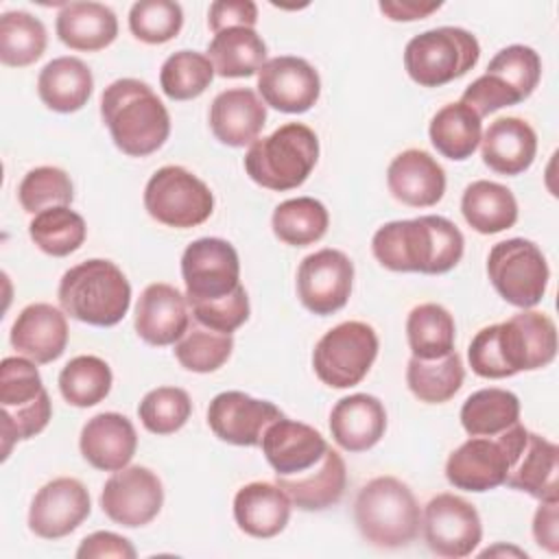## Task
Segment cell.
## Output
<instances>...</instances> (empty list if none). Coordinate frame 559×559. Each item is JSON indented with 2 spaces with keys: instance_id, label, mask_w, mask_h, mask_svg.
I'll use <instances>...</instances> for the list:
<instances>
[{
  "instance_id": "cell-53",
  "label": "cell",
  "mask_w": 559,
  "mask_h": 559,
  "mask_svg": "<svg viewBox=\"0 0 559 559\" xmlns=\"http://www.w3.org/2000/svg\"><path fill=\"white\" fill-rule=\"evenodd\" d=\"M559 500H542L533 518V537L539 548L548 550L550 555L559 552V515H557Z\"/></svg>"
},
{
  "instance_id": "cell-48",
  "label": "cell",
  "mask_w": 559,
  "mask_h": 559,
  "mask_svg": "<svg viewBox=\"0 0 559 559\" xmlns=\"http://www.w3.org/2000/svg\"><path fill=\"white\" fill-rule=\"evenodd\" d=\"M485 74L498 76L522 100H526L542 79V59L531 46L513 44L493 55Z\"/></svg>"
},
{
  "instance_id": "cell-14",
  "label": "cell",
  "mask_w": 559,
  "mask_h": 559,
  "mask_svg": "<svg viewBox=\"0 0 559 559\" xmlns=\"http://www.w3.org/2000/svg\"><path fill=\"white\" fill-rule=\"evenodd\" d=\"M428 548L448 559L469 557L483 539V524L476 507L454 493H437L421 515Z\"/></svg>"
},
{
  "instance_id": "cell-35",
  "label": "cell",
  "mask_w": 559,
  "mask_h": 559,
  "mask_svg": "<svg viewBox=\"0 0 559 559\" xmlns=\"http://www.w3.org/2000/svg\"><path fill=\"white\" fill-rule=\"evenodd\" d=\"M428 135L432 146L452 162H463L472 157V153L478 148L483 129L480 118L474 109L459 103L443 105L430 120Z\"/></svg>"
},
{
  "instance_id": "cell-43",
  "label": "cell",
  "mask_w": 559,
  "mask_h": 559,
  "mask_svg": "<svg viewBox=\"0 0 559 559\" xmlns=\"http://www.w3.org/2000/svg\"><path fill=\"white\" fill-rule=\"evenodd\" d=\"M214 74L216 72L207 55L197 50H177L164 61L159 85L170 100H190L210 87Z\"/></svg>"
},
{
  "instance_id": "cell-30",
  "label": "cell",
  "mask_w": 559,
  "mask_h": 559,
  "mask_svg": "<svg viewBox=\"0 0 559 559\" xmlns=\"http://www.w3.org/2000/svg\"><path fill=\"white\" fill-rule=\"evenodd\" d=\"M557 474H559V448L552 441L535 432H528L513 467L504 478V485L511 489L524 491L537 498L539 502L559 500Z\"/></svg>"
},
{
  "instance_id": "cell-51",
  "label": "cell",
  "mask_w": 559,
  "mask_h": 559,
  "mask_svg": "<svg viewBox=\"0 0 559 559\" xmlns=\"http://www.w3.org/2000/svg\"><path fill=\"white\" fill-rule=\"evenodd\" d=\"M258 22V7L251 0H216L210 4L207 24L216 33L234 26L253 28Z\"/></svg>"
},
{
  "instance_id": "cell-50",
  "label": "cell",
  "mask_w": 559,
  "mask_h": 559,
  "mask_svg": "<svg viewBox=\"0 0 559 559\" xmlns=\"http://www.w3.org/2000/svg\"><path fill=\"white\" fill-rule=\"evenodd\" d=\"M461 103L476 111L478 118L489 116L502 107H511L522 103V98L498 76L483 74L476 81H472L465 92L461 94Z\"/></svg>"
},
{
  "instance_id": "cell-19",
  "label": "cell",
  "mask_w": 559,
  "mask_h": 559,
  "mask_svg": "<svg viewBox=\"0 0 559 559\" xmlns=\"http://www.w3.org/2000/svg\"><path fill=\"white\" fill-rule=\"evenodd\" d=\"M258 92L262 103L284 111L304 114L321 94L319 72L301 57H273L258 72Z\"/></svg>"
},
{
  "instance_id": "cell-3",
  "label": "cell",
  "mask_w": 559,
  "mask_h": 559,
  "mask_svg": "<svg viewBox=\"0 0 559 559\" xmlns=\"http://www.w3.org/2000/svg\"><path fill=\"white\" fill-rule=\"evenodd\" d=\"M100 116L114 144L129 157H146L170 135V116L153 87L140 79H118L100 96Z\"/></svg>"
},
{
  "instance_id": "cell-32",
  "label": "cell",
  "mask_w": 559,
  "mask_h": 559,
  "mask_svg": "<svg viewBox=\"0 0 559 559\" xmlns=\"http://www.w3.org/2000/svg\"><path fill=\"white\" fill-rule=\"evenodd\" d=\"M92 70L79 57H57L48 61L37 76L41 103L59 114L79 111L92 96Z\"/></svg>"
},
{
  "instance_id": "cell-23",
  "label": "cell",
  "mask_w": 559,
  "mask_h": 559,
  "mask_svg": "<svg viewBox=\"0 0 559 559\" xmlns=\"http://www.w3.org/2000/svg\"><path fill=\"white\" fill-rule=\"evenodd\" d=\"M11 345L37 365L57 360L68 345L66 314L41 301L26 306L11 325Z\"/></svg>"
},
{
  "instance_id": "cell-9",
  "label": "cell",
  "mask_w": 559,
  "mask_h": 559,
  "mask_svg": "<svg viewBox=\"0 0 559 559\" xmlns=\"http://www.w3.org/2000/svg\"><path fill=\"white\" fill-rule=\"evenodd\" d=\"M528 430L518 421L496 437H469L445 461V478L463 491H489L504 485Z\"/></svg>"
},
{
  "instance_id": "cell-10",
  "label": "cell",
  "mask_w": 559,
  "mask_h": 559,
  "mask_svg": "<svg viewBox=\"0 0 559 559\" xmlns=\"http://www.w3.org/2000/svg\"><path fill=\"white\" fill-rule=\"evenodd\" d=\"M487 275L496 293L522 310L544 299L550 269L542 249L526 238L496 242L487 255Z\"/></svg>"
},
{
  "instance_id": "cell-21",
  "label": "cell",
  "mask_w": 559,
  "mask_h": 559,
  "mask_svg": "<svg viewBox=\"0 0 559 559\" xmlns=\"http://www.w3.org/2000/svg\"><path fill=\"white\" fill-rule=\"evenodd\" d=\"M190 328L186 295L175 286L155 282L148 284L135 306V332L155 347L175 345Z\"/></svg>"
},
{
  "instance_id": "cell-11",
  "label": "cell",
  "mask_w": 559,
  "mask_h": 559,
  "mask_svg": "<svg viewBox=\"0 0 559 559\" xmlns=\"http://www.w3.org/2000/svg\"><path fill=\"white\" fill-rule=\"evenodd\" d=\"M376 356V330L362 321H343L319 338L312 352V367L323 384L349 389L369 373Z\"/></svg>"
},
{
  "instance_id": "cell-6",
  "label": "cell",
  "mask_w": 559,
  "mask_h": 559,
  "mask_svg": "<svg viewBox=\"0 0 559 559\" xmlns=\"http://www.w3.org/2000/svg\"><path fill=\"white\" fill-rule=\"evenodd\" d=\"M317 159V133L301 122H286L249 146L245 170L258 186L284 192L299 188L310 177Z\"/></svg>"
},
{
  "instance_id": "cell-46",
  "label": "cell",
  "mask_w": 559,
  "mask_h": 559,
  "mask_svg": "<svg viewBox=\"0 0 559 559\" xmlns=\"http://www.w3.org/2000/svg\"><path fill=\"white\" fill-rule=\"evenodd\" d=\"M192 413L190 395L179 386H157L148 391L140 406L138 415L142 426L153 435H173L186 426Z\"/></svg>"
},
{
  "instance_id": "cell-12",
  "label": "cell",
  "mask_w": 559,
  "mask_h": 559,
  "mask_svg": "<svg viewBox=\"0 0 559 559\" xmlns=\"http://www.w3.org/2000/svg\"><path fill=\"white\" fill-rule=\"evenodd\" d=\"M144 207L166 227L188 229L205 223L214 212V194L197 175L181 166H164L144 188Z\"/></svg>"
},
{
  "instance_id": "cell-49",
  "label": "cell",
  "mask_w": 559,
  "mask_h": 559,
  "mask_svg": "<svg viewBox=\"0 0 559 559\" xmlns=\"http://www.w3.org/2000/svg\"><path fill=\"white\" fill-rule=\"evenodd\" d=\"M192 319L214 332L231 334L249 319V297L240 284L234 293L212 301H192L188 304Z\"/></svg>"
},
{
  "instance_id": "cell-54",
  "label": "cell",
  "mask_w": 559,
  "mask_h": 559,
  "mask_svg": "<svg viewBox=\"0 0 559 559\" xmlns=\"http://www.w3.org/2000/svg\"><path fill=\"white\" fill-rule=\"evenodd\" d=\"M441 9V2H415V0H402V2H380V11L393 20V22H413L424 20L430 13Z\"/></svg>"
},
{
  "instance_id": "cell-26",
  "label": "cell",
  "mask_w": 559,
  "mask_h": 559,
  "mask_svg": "<svg viewBox=\"0 0 559 559\" xmlns=\"http://www.w3.org/2000/svg\"><path fill=\"white\" fill-rule=\"evenodd\" d=\"M386 430V411L376 395L354 393L341 397L330 413L332 439L347 452L373 448Z\"/></svg>"
},
{
  "instance_id": "cell-38",
  "label": "cell",
  "mask_w": 559,
  "mask_h": 559,
  "mask_svg": "<svg viewBox=\"0 0 559 559\" xmlns=\"http://www.w3.org/2000/svg\"><path fill=\"white\" fill-rule=\"evenodd\" d=\"M330 214L325 205L312 197H297L280 203L271 216L273 234L290 247H308L328 231Z\"/></svg>"
},
{
  "instance_id": "cell-29",
  "label": "cell",
  "mask_w": 559,
  "mask_h": 559,
  "mask_svg": "<svg viewBox=\"0 0 559 559\" xmlns=\"http://www.w3.org/2000/svg\"><path fill=\"white\" fill-rule=\"evenodd\" d=\"M275 485L286 491L297 509L323 511L343 498L347 485L345 461L336 450L328 448L314 467L295 476H275Z\"/></svg>"
},
{
  "instance_id": "cell-16",
  "label": "cell",
  "mask_w": 559,
  "mask_h": 559,
  "mask_svg": "<svg viewBox=\"0 0 559 559\" xmlns=\"http://www.w3.org/2000/svg\"><path fill=\"white\" fill-rule=\"evenodd\" d=\"M352 282L354 264L338 249H319L306 255L297 269V295L319 317L334 314L347 304Z\"/></svg>"
},
{
  "instance_id": "cell-45",
  "label": "cell",
  "mask_w": 559,
  "mask_h": 559,
  "mask_svg": "<svg viewBox=\"0 0 559 559\" xmlns=\"http://www.w3.org/2000/svg\"><path fill=\"white\" fill-rule=\"evenodd\" d=\"M17 199L24 212L39 214L50 207L70 205L74 199L72 179L57 166H37L24 175L17 188Z\"/></svg>"
},
{
  "instance_id": "cell-8",
  "label": "cell",
  "mask_w": 559,
  "mask_h": 559,
  "mask_svg": "<svg viewBox=\"0 0 559 559\" xmlns=\"http://www.w3.org/2000/svg\"><path fill=\"white\" fill-rule=\"evenodd\" d=\"M480 57L478 39L459 26H439L415 35L404 48V68L421 87H441L467 74Z\"/></svg>"
},
{
  "instance_id": "cell-42",
  "label": "cell",
  "mask_w": 559,
  "mask_h": 559,
  "mask_svg": "<svg viewBox=\"0 0 559 559\" xmlns=\"http://www.w3.org/2000/svg\"><path fill=\"white\" fill-rule=\"evenodd\" d=\"M111 369L98 356H76L59 373V391L63 400L76 408L103 402L111 391Z\"/></svg>"
},
{
  "instance_id": "cell-34",
  "label": "cell",
  "mask_w": 559,
  "mask_h": 559,
  "mask_svg": "<svg viewBox=\"0 0 559 559\" xmlns=\"http://www.w3.org/2000/svg\"><path fill=\"white\" fill-rule=\"evenodd\" d=\"M207 59L223 79L253 76L266 63V44L253 28H225L210 41Z\"/></svg>"
},
{
  "instance_id": "cell-13",
  "label": "cell",
  "mask_w": 559,
  "mask_h": 559,
  "mask_svg": "<svg viewBox=\"0 0 559 559\" xmlns=\"http://www.w3.org/2000/svg\"><path fill=\"white\" fill-rule=\"evenodd\" d=\"M186 301H212L227 297L240 286V260L231 242L199 238L181 255Z\"/></svg>"
},
{
  "instance_id": "cell-4",
  "label": "cell",
  "mask_w": 559,
  "mask_h": 559,
  "mask_svg": "<svg viewBox=\"0 0 559 559\" xmlns=\"http://www.w3.org/2000/svg\"><path fill=\"white\" fill-rule=\"evenodd\" d=\"M57 297L68 317L87 325L109 328L127 314L131 284L111 260L92 258L63 273Z\"/></svg>"
},
{
  "instance_id": "cell-7",
  "label": "cell",
  "mask_w": 559,
  "mask_h": 559,
  "mask_svg": "<svg viewBox=\"0 0 559 559\" xmlns=\"http://www.w3.org/2000/svg\"><path fill=\"white\" fill-rule=\"evenodd\" d=\"M52 417L48 391L33 360L7 356L0 365V428L2 459L15 441L39 435Z\"/></svg>"
},
{
  "instance_id": "cell-37",
  "label": "cell",
  "mask_w": 559,
  "mask_h": 559,
  "mask_svg": "<svg viewBox=\"0 0 559 559\" xmlns=\"http://www.w3.org/2000/svg\"><path fill=\"white\" fill-rule=\"evenodd\" d=\"M465 378L461 356L450 352L439 358H411L406 367V384L411 393L426 404H443L456 395Z\"/></svg>"
},
{
  "instance_id": "cell-33",
  "label": "cell",
  "mask_w": 559,
  "mask_h": 559,
  "mask_svg": "<svg viewBox=\"0 0 559 559\" xmlns=\"http://www.w3.org/2000/svg\"><path fill=\"white\" fill-rule=\"evenodd\" d=\"M461 212L474 231L489 236L515 225L518 201L507 186L478 179L463 190Z\"/></svg>"
},
{
  "instance_id": "cell-44",
  "label": "cell",
  "mask_w": 559,
  "mask_h": 559,
  "mask_svg": "<svg viewBox=\"0 0 559 559\" xmlns=\"http://www.w3.org/2000/svg\"><path fill=\"white\" fill-rule=\"evenodd\" d=\"M231 349V334H221L203 325H194L188 328V332L175 343V358L188 371L210 373L227 362Z\"/></svg>"
},
{
  "instance_id": "cell-22",
  "label": "cell",
  "mask_w": 559,
  "mask_h": 559,
  "mask_svg": "<svg viewBox=\"0 0 559 559\" xmlns=\"http://www.w3.org/2000/svg\"><path fill=\"white\" fill-rule=\"evenodd\" d=\"M386 186L400 203L430 207L437 205L445 192V170L430 153L408 148L389 164Z\"/></svg>"
},
{
  "instance_id": "cell-2",
  "label": "cell",
  "mask_w": 559,
  "mask_h": 559,
  "mask_svg": "<svg viewBox=\"0 0 559 559\" xmlns=\"http://www.w3.org/2000/svg\"><path fill=\"white\" fill-rule=\"evenodd\" d=\"M371 251L389 271L441 275L461 262L465 238L445 216L428 214L382 225L373 234Z\"/></svg>"
},
{
  "instance_id": "cell-5",
  "label": "cell",
  "mask_w": 559,
  "mask_h": 559,
  "mask_svg": "<svg viewBox=\"0 0 559 559\" xmlns=\"http://www.w3.org/2000/svg\"><path fill=\"white\" fill-rule=\"evenodd\" d=\"M354 520L371 546L402 548L417 537L421 511L406 483L395 476H378L358 491Z\"/></svg>"
},
{
  "instance_id": "cell-15",
  "label": "cell",
  "mask_w": 559,
  "mask_h": 559,
  "mask_svg": "<svg viewBox=\"0 0 559 559\" xmlns=\"http://www.w3.org/2000/svg\"><path fill=\"white\" fill-rule=\"evenodd\" d=\"M164 504V487L155 472L127 465L114 472L100 493L103 513L127 528H138L157 518Z\"/></svg>"
},
{
  "instance_id": "cell-25",
  "label": "cell",
  "mask_w": 559,
  "mask_h": 559,
  "mask_svg": "<svg viewBox=\"0 0 559 559\" xmlns=\"http://www.w3.org/2000/svg\"><path fill=\"white\" fill-rule=\"evenodd\" d=\"M266 122V107L249 87L221 92L210 105V129L227 146L253 144Z\"/></svg>"
},
{
  "instance_id": "cell-41",
  "label": "cell",
  "mask_w": 559,
  "mask_h": 559,
  "mask_svg": "<svg viewBox=\"0 0 559 559\" xmlns=\"http://www.w3.org/2000/svg\"><path fill=\"white\" fill-rule=\"evenodd\" d=\"M46 26L26 11H7L0 17V61L11 68L35 63L46 50Z\"/></svg>"
},
{
  "instance_id": "cell-52",
  "label": "cell",
  "mask_w": 559,
  "mask_h": 559,
  "mask_svg": "<svg viewBox=\"0 0 559 559\" xmlns=\"http://www.w3.org/2000/svg\"><path fill=\"white\" fill-rule=\"evenodd\" d=\"M76 557L79 559H100V557L133 559L135 548L122 535H116L111 531H96L81 542V546L76 548Z\"/></svg>"
},
{
  "instance_id": "cell-40",
  "label": "cell",
  "mask_w": 559,
  "mask_h": 559,
  "mask_svg": "<svg viewBox=\"0 0 559 559\" xmlns=\"http://www.w3.org/2000/svg\"><path fill=\"white\" fill-rule=\"evenodd\" d=\"M28 236L44 253L63 258L85 242L87 225L70 205H61L35 214L28 225Z\"/></svg>"
},
{
  "instance_id": "cell-1",
  "label": "cell",
  "mask_w": 559,
  "mask_h": 559,
  "mask_svg": "<svg viewBox=\"0 0 559 559\" xmlns=\"http://www.w3.org/2000/svg\"><path fill=\"white\" fill-rule=\"evenodd\" d=\"M557 356L555 321L537 310H522L502 323L476 332L467 347L476 376L500 380L550 365Z\"/></svg>"
},
{
  "instance_id": "cell-20",
  "label": "cell",
  "mask_w": 559,
  "mask_h": 559,
  "mask_svg": "<svg viewBox=\"0 0 559 559\" xmlns=\"http://www.w3.org/2000/svg\"><path fill=\"white\" fill-rule=\"evenodd\" d=\"M260 448L275 476H295L314 467L330 445L317 428L280 417L264 430Z\"/></svg>"
},
{
  "instance_id": "cell-18",
  "label": "cell",
  "mask_w": 559,
  "mask_h": 559,
  "mask_svg": "<svg viewBox=\"0 0 559 559\" xmlns=\"http://www.w3.org/2000/svg\"><path fill=\"white\" fill-rule=\"evenodd\" d=\"M282 411L242 391H223L207 406V424L212 432L231 445H260L264 430L277 421Z\"/></svg>"
},
{
  "instance_id": "cell-31",
  "label": "cell",
  "mask_w": 559,
  "mask_h": 559,
  "mask_svg": "<svg viewBox=\"0 0 559 559\" xmlns=\"http://www.w3.org/2000/svg\"><path fill=\"white\" fill-rule=\"evenodd\" d=\"M116 13L100 2H68L57 13V37L72 50L96 52L114 44Z\"/></svg>"
},
{
  "instance_id": "cell-27",
  "label": "cell",
  "mask_w": 559,
  "mask_h": 559,
  "mask_svg": "<svg viewBox=\"0 0 559 559\" xmlns=\"http://www.w3.org/2000/svg\"><path fill=\"white\" fill-rule=\"evenodd\" d=\"M537 153L535 129L515 116L496 118L480 138V155L493 173L515 177L531 168Z\"/></svg>"
},
{
  "instance_id": "cell-39",
  "label": "cell",
  "mask_w": 559,
  "mask_h": 559,
  "mask_svg": "<svg viewBox=\"0 0 559 559\" xmlns=\"http://www.w3.org/2000/svg\"><path fill=\"white\" fill-rule=\"evenodd\" d=\"M456 325L439 304H419L408 312L406 338L415 358H439L454 352Z\"/></svg>"
},
{
  "instance_id": "cell-47",
  "label": "cell",
  "mask_w": 559,
  "mask_h": 559,
  "mask_svg": "<svg viewBox=\"0 0 559 559\" xmlns=\"http://www.w3.org/2000/svg\"><path fill=\"white\" fill-rule=\"evenodd\" d=\"M183 11L173 0H140L129 11V31L144 44H166L179 35Z\"/></svg>"
},
{
  "instance_id": "cell-28",
  "label": "cell",
  "mask_w": 559,
  "mask_h": 559,
  "mask_svg": "<svg viewBox=\"0 0 559 559\" xmlns=\"http://www.w3.org/2000/svg\"><path fill=\"white\" fill-rule=\"evenodd\" d=\"M290 498L275 483H249L234 496V520L251 537L269 539L280 535L290 518Z\"/></svg>"
},
{
  "instance_id": "cell-24",
  "label": "cell",
  "mask_w": 559,
  "mask_h": 559,
  "mask_svg": "<svg viewBox=\"0 0 559 559\" xmlns=\"http://www.w3.org/2000/svg\"><path fill=\"white\" fill-rule=\"evenodd\" d=\"M79 448L83 459L103 472H118L127 467L138 448V435L120 413H98L85 421Z\"/></svg>"
},
{
  "instance_id": "cell-36",
  "label": "cell",
  "mask_w": 559,
  "mask_h": 559,
  "mask_svg": "<svg viewBox=\"0 0 559 559\" xmlns=\"http://www.w3.org/2000/svg\"><path fill=\"white\" fill-rule=\"evenodd\" d=\"M518 421L520 400L507 389H480L461 406V426L469 437H496Z\"/></svg>"
},
{
  "instance_id": "cell-17",
  "label": "cell",
  "mask_w": 559,
  "mask_h": 559,
  "mask_svg": "<svg viewBox=\"0 0 559 559\" xmlns=\"http://www.w3.org/2000/svg\"><path fill=\"white\" fill-rule=\"evenodd\" d=\"M92 502L85 485L70 476L46 483L28 509V528L41 539L70 535L90 515Z\"/></svg>"
}]
</instances>
